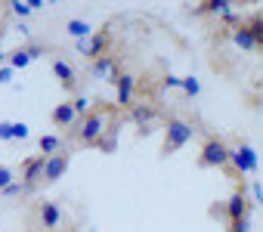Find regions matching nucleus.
Returning a JSON list of instances; mask_svg holds the SVG:
<instances>
[{
  "label": "nucleus",
  "instance_id": "nucleus-1",
  "mask_svg": "<svg viewBox=\"0 0 263 232\" xmlns=\"http://www.w3.org/2000/svg\"><path fill=\"white\" fill-rule=\"evenodd\" d=\"M108 111L105 108H96V111H90L87 118H81L78 121V130H74V140L81 143V146H99L102 143V137L108 133Z\"/></svg>",
  "mask_w": 263,
  "mask_h": 232
},
{
  "label": "nucleus",
  "instance_id": "nucleus-2",
  "mask_svg": "<svg viewBox=\"0 0 263 232\" xmlns=\"http://www.w3.org/2000/svg\"><path fill=\"white\" fill-rule=\"evenodd\" d=\"M192 137H195L192 121L171 114V118L164 121V143H161V155H164V158H167V155H174V152H177V149H183Z\"/></svg>",
  "mask_w": 263,
  "mask_h": 232
},
{
  "label": "nucleus",
  "instance_id": "nucleus-3",
  "mask_svg": "<svg viewBox=\"0 0 263 232\" xmlns=\"http://www.w3.org/2000/svg\"><path fill=\"white\" fill-rule=\"evenodd\" d=\"M229 161H232V149L226 146V140L208 137L198 152V167H229Z\"/></svg>",
  "mask_w": 263,
  "mask_h": 232
},
{
  "label": "nucleus",
  "instance_id": "nucleus-4",
  "mask_svg": "<svg viewBox=\"0 0 263 232\" xmlns=\"http://www.w3.org/2000/svg\"><path fill=\"white\" fill-rule=\"evenodd\" d=\"M44 164H47V158L44 155H31V158H25L22 164H19V173H22V186L31 192L41 180H44Z\"/></svg>",
  "mask_w": 263,
  "mask_h": 232
},
{
  "label": "nucleus",
  "instance_id": "nucleus-5",
  "mask_svg": "<svg viewBox=\"0 0 263 232\" xmlns=\"http://www.w3.org/2000/svg\"><path fill=\"white\" fill-rule=\"evenodd\" d=\"M232 170L235 173H254L257 170V152L248 146V143H238V146H232Z\"/></svg>",
  "mask_w": 263,
  "mask_h": 232
},
{
  "label": "nucleus",
  "instance_id": "nucleus-6",
  "mask_svg": "<svg viewBox=\"0 0 263 232\" xmlns=\"http://www.w3.org/2000/svg\"><path fill=\"white\" fill-rule=\"evenodd\" d=\"M34 217L41 223V229H59L62 223V207L56 201H37L34 204Z\"/></svg>",
  "mask_w": 263,
  "mask_h": 232
},
{
  "label": "nucleus",
  "instance_id": "nucleus-7",
  "mask_svg": "<svg viewBox=\"0 0 263 232\" xmlns=\"http://www.w3.org/2000/svg\"><path fill=\"white\" fill-rule=\"evenodd\" d=\"M248 210H251L248 195H245V189L238 186V189L229 195V201H226V217H229V223H232V220H245V217H248Z\"/></svg>",
  "mask_w": 263,
  "mask_h": 232
},
{
  "label": "nucleus",
  "instance_id": "nucleus-8",
  "mask_svg": "<svg viewBox=\"0 0 263 232\" xmlns=\"http://www.w3.org/2000/svg\"><path fill=\"white\" fill-rule=\"evenodd\" d=\"M115 90H118V105H124V108H130V105H134V90H137V81H134V74L121 71V74H118V81H115Z\"/></svg>",
  "mask_w": 263,
  "mask_h": 232
},
{
  "label": "nucleus",
  "instance_id": "nucleus-9",
  "mask_svg": "<svg viewBox=\"0 0 263 232\" xmlns=\"http://www.w3.org/2000/svg\"><path fill=\"white\" fill-rule=\"evenodd\" d=\"M65 170H68V155H65V152L50 155L47 164H44V183H56V180H62Z\"/></svg>",
  "mask_w": 263,
  "mask_h": 232
},
{
  "label": "nucleus",
  "instance_id": "nucleus-10",
  "mask_svg": "<svg viewBox=\"0 0 263 232\" xmlns=\"http://www.w3.org/2000/svg\"><path fill=\"white\" fill-rule=\"evenodd\" d=\"M50 118H53V124H56V127L68 130V127L78 121V111H74V105H71V102H59V105L53 108V114H50Z\"/></svg>",
  "mask_w": 263,
  "mask_h": 232
},
{
  "label": "nucleus",
  "instance_id": "nucleus-11",
  "mask_svg": "<svg viewBox=\"0 0 263 232\" xmlns=\"http://www.w3.org/2000/svg\"><path fill=\"white\" fill-rule=\"evenodd\" d=\"M53 74L59 78V84H62L65 90H74V87H78V71H74L65 59H56V62H53Z\"/></svg>",
  "mask_w": 263,
  "mask_h": 232
},
{
  "label": "nucleus",
  "instance_id": "nucleus-12",
  "mask_svg": "<svg viewBox=\"0 0 263 232\" xmlns=\"http://www.w3.org/2000/svg\"><path fill=\"white\" fill-rule=\"evenodd\" d=\"M90 71L99 78H108V84L118 81V68H115V56H99L96 62H90Z\"/></svg>",
  "mask_w": 263,
  "mask_h": 232
},
{
  "label": "nucleus",
  "instance_id": "nucleus-13",
  "mask_svg": "<svg viewBox=\"0 0 263 232\" xmlns=\"http://www.w3.org/2000/svg\"><path fill=\"white\" fill-rule=\"evenodd\" d=\"M130 118H134L137 124H140V130H146V127H152V121L158 118V111L152 108V105H130Z\"/></svg>",
  "mask_w": 263,
  "mask_h": 232
},
{
  "label": "nucleus",
  "instance_id": "nucleus-14",
  "mask_svg": "<svg viewBox=\"0 0 263 232\" xmlns=\"http://www.w3.org/2000/svg\"><path fill=\"white\" fill-rule=\"evenodd\" d=\"M195 13L198 16H226V13H232V4L229 0H208V4H201Z\"/></svg>",
  "mask_w": 263,
  "mask_h": 232
},
{
  "label": "nucleus",
  "instance_id": "nucleus-15",
  "mask_svg": "<svg viewBox=\"0 0 263 232\" xmlns=\"http://www.w3.org/2000/svg\"><path fill=\"white\" fill-rule=\"evenodd\" d=\"M105 47H108V31H96V34H93V37L87 41V56H90V59L96 62L99 56H105V53H102Z\"/></svg>",
  "mask_w": 263,
  "mask_h": 232
},
{
  "label": "nucleus",
  "instance_id": "nucleus-16",
  "mask_svg": "<svg viewBox=\"0 0 263 232\" xmlns=\"http://www.w3.org/2000/svg\"><path fill=\"white\" fill-rule=\"evenodd\" d=\"M37 149H41V155H44V158L59 155V152H62V140H59L56 133H47V137H41V140H37Z\"/></svg>",
  "mask_w": 263,
  "mask_h": 232
},
{
  "label": "nucleus",
  "instance_id": "nucleus-17",
  "mask_svg": "<svg viewBox=\"0 0 263 232\" xmlns=\"http://www.w3.org/2000/svg\"><path fill=\"white\" fill-rule=\"evenodd\" d=\"M232 41H235V47H241V50H257V41H254V34L248 31V25H245V22L232 31Z\"/></svg>",
  "mask_w": 263,
  "mask_h": 232
},
{
  "label": "nucleus",
  "instance_id": "nucleus-18",
  "mask_svg": "<svg viewBox=\"0 0 263 232\" xmlns=\"http://www.w3.org/2000/svg\"><path fill=\"white\" fill-rule=\"evenodd\" d=\"M65 31L71 34V37H78V41H87L90 34H93V28L84 22V19H68V25H65Z\"/></svg>",
  "mask_w": 263,
  "mask_h": 232
},
{
  "label": "nucleus",
  "instance_id": "nucleus-19",
  "mask_svg": "<svg viewBox=\"0 0 263 232\" xmlns=\"http://www.w3.org/2000/svg\"><path fill=\"white\" fill-rule=\"evenodd\" d=\"M245 25H248V31L254 34V41H257V47L263 50V13H254V16H251V19H248Z\"/></svg>",
  "mask_w": 263,
  "mask_h": 232
},
{
  "label": "nucleus",
  "instance_id": "nucleus-20",
  "mask_svg": "<svg viewBox=\"0 0 263 232\" xmlns=\"http://www.w3.org/2000/svg\"><path fill=\"white\" fill-rule=\"evenodd\" d=\"M28 62H31V53H28V50H13V53L7 56V65H10L13 71H16V68H25Z\"/></svg>",
  "mask_w": 263,
  "mask_h": 232
},
{
  "label": "nucleus",
  "instance_id": "nucleus-21",
  "mask_svg": "<svg viewBox=\"0 0 263 232\" xmlns=\"http://www.w3.org/2000/svg\"><path fill=\"white\" fill-rule=\"evenodd\" d=\"M13 183H16V173H13V167L0 164V192H4L7 186H13Z\"/></svg>",
  "mask_w": 263,
  "mask_h": 232
},
{
  "label": "nucleus",
  "instance_id": "nucleus-22",
  "mask_svg": "<svg viewBox=\"0 0 263 232\" xmlns=\"http://www.w3.org/2000/svg\"><path fill=\"white\" fill-rule=\"evenodd\" d=\"M183 90H186V96H198V93H201V84H198V78H195V74L183 78Z\"/></svg>",
  "mask_w": 263,
  "mask_h": 232
},
{
  "label": "nucleus",
  "instance_id": "nucleus-23",
  "mask_svg": "<svg viewBox=\"0 0 263 232\" xmlns=\"http://www.w3.org/2000/svg\"><path fill=\"white\" fill-rule=\"evenodd\" d=\"M7 7H10V13H13L16 19H25V16L31 13V7H28V4H22V0H13V4H7Z\"/></svg>",
  "mask_w": 263,
  "mask_h": 232
},
{
  "label": "nucleus",
  "instance_id": "nucleus-24",
  "mask_svg": "<svg viewBox=\"0 0 263 232\" xmlns=\"http://www.w3.org/2000/svg\"><path fill=\"white\" fill-rule=\"evenodd\" d=\"M71 105H74V111H78V114H84V118H87V114H90V102H87L84 96H78V99H71Z\"/></svg>",
  "mask_w": 263,
  "mask_h": 232
},
{
  "label": "nucleus",
  "instance_id": "nucleus-25",
  "mask_svg": "<svg viewBox=\"0 0 263 232\" xmlns=\"http://www.w3.org/2000/svg\"><path fill=\"white\" fill-rule=\"evenodd\" d=\"M13 140H28V124L13 121Z\"/></svg>",
  "mask_w": 263,
  "mask_h": 232
},
{
  "label": "nucleus",
  "instance_id": "nucleus-26",
  "mask_svg": "<svg viewBox=\"0 0 263 232\" xmlns=\"http://www.w3.org/2000/svg\"><path fill=\"white\" fill-rule=\"evenodd\" d=\"M229 232H251V220L245 217V220H232L229 223Z\"/></svg>",
  "mask_w": 263,
  "mask_h": 232
},
{
  "label": "nucleus",
  "instance_id": "nucleus-27",
  "mask_svg": "<svg viewBox=\"0 0 263 232\" xmlns=\"http://www.w3.org/2000/svg\"><path fill=\"white\" fill-rule=\"evenodd\" d=\"M0 140H13V124L10 121H0Z\"/></svg>",
  "mask_w": 263,
  "mask_h": 232
},
{
  "label": "nucleus",
  "instance_id": "nucleus-28",
  "mask_svg": "<svg viewBox=\"0 0 263 232\" xmlns=\"http://www.w3.org/2000/svg\"><path fill=\"white\" fill-rule=\"evenodd\" d=\"M22 192H28L22 183H13V186H7V189H4V195H22Z\"/></svg>",
  "mask_w": 263,
  "mask_h": 232
},
{
  "label": "nucleus",
  "instance_id": "nucleus-29",
  "mask_svg": "<svg viewBox=\"0 0 263 232\" xmlns=\"http://www.w3.org/2000/svg\"><path fill=\"white\" fill-rule=\"evenodd\" d=\"M251 192H254V198H257V204L263 207V186H260L257 180H254V186H251Z\"/></svg>",
  "mask_w": 263,
  "mask_h": 232
},
{
  "label": "nucleus",
  "instance_id": "nucleus-30",
  "mask_svg": "<svg viewBox=\"0 0 263 232\" xmlns=\"http://www.w3.org/2000/svg\"><path fill=\"white\" fill-rule=\"evenodd\" d=\"M13 81V68L7 65V68H0V84H10Z\"/></svg>",
  "mask_w": 263,
  "mask_h": 232
},
{
  "label": "nucleus",
  "instance_id": "nucleus-31",
  "mask_svg": "<svg viewBox=\"0 0 263 232\" xmlns=\"http://www.w3.org/2000/svg\"><path fill=\"white\" fill-rule=\"evenodd\" d=\"M4 59H7V56H4V50H0V62H4Z\"/></svg>",
  "mask_w": 263,
  "mask_h": 232
}]
</instances>
